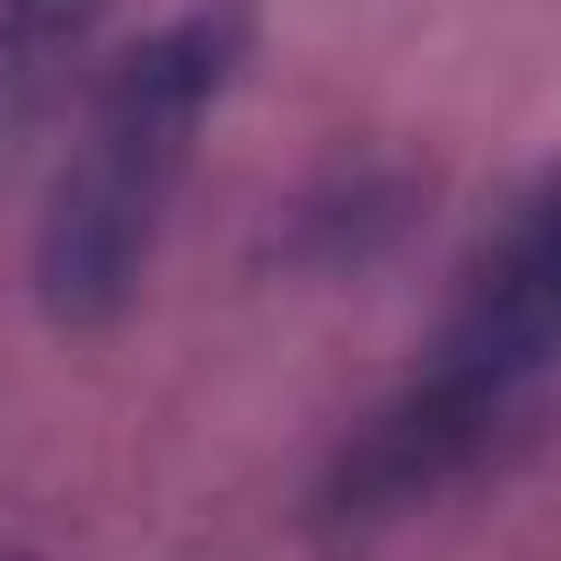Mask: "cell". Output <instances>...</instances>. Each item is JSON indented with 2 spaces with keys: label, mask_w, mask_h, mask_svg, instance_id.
Segmentation results:
<instances>
[{
  "label": "cell",
  "mask_w": 561,
  "mask_h": 561,
  "mask_svg": "<svg viewBox=\"0 0 561 561\" xmlns=\"http://www.w3.org/2000/svg\"><path fill=\"white\" fill-rule=\"evenodd\" d=\"M114 0H0V79H44Z\"/></svg>",
  "instance_id": "cell-4"
},
{
  "label": "cell",
  "mask_w": 561,
  "mask_h": 561,
  "mask_svg": "<svg viewBox=\"0 0 561 561\" xmlns=\"http://www.w3.org/2000/svg\"><path fill=\"white\" fill-rule=\"evenodd\" d=\"M552 359H561V175H543L508 210V228L473 254L430 368L482 386L491 403H517Z\"/></svg>",
  "instance_id": "cell-2"
},
{
  "label": "cell",
  "mask_w": 561,
  "mask_h": 561,
  "mask_svg": "<svg viewBox=\"0 0 561 561\" xmlns=\"http://www.w3.org/2000/svg\"><path fill=\"white\" fill-rule=\"evenodd\" d=\"M245 35H254V18L237 0H210V9L167 18L105 70L88 131H79L70 167L53 175V202L35 228V289L61 324H105L131 298V280L149 272L167 193L193 158L202 114L228 96Z\"/></svg>",
  "instance_id": "cell-1"
},
{
  "label": "cell",
  "mask_w": 561,
  "mask_h": 561,
  "mask_svg": "<svg viewBox=\"0 0 561 561\" xmlns=\"http://www.w3.org/2000/svg\"><path fill=\"white\" fill-rule=\"evenodd\" d=\"M500 421H508V403H491L482 386L430 368V377H412L394 403H377V412L342 438L316 508H324L333 526H351V535H359V526H386V517H403L412 500H430L438 482H456V473L491 447Z\"/></svg>",
  "instance_id": "cell-3"
},
{
  "label": "cell",
  "mask_w": 561,
  "mask_h": 561,
  "mask_svg": "<svg viewBox=\"0 0 561 561\" xmlns=\"http://www.w3.org/2000/svg\"><path fill=\"white\" fill-rule=\"evenodd\" d=\"M0 561H9V552H0Z\"/></svg>",
  "instance_id": "cell-5"
}]
</instances>
